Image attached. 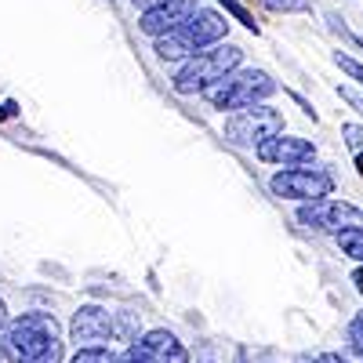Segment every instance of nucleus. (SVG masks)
Wrapping results in <instances>:
<instances>
[{
	"label": "nucleus",
	"instance_id": "1",
	"mask_svg": "<svg viewBox=\"0 0 363 363\" xmlns=\"http://www.w3.org/2000/svg\"><path fill=\"white\" fill-rule=\"evenodd\" d=\"M229 33V22L218 15V11H211V8H196V15L189 22H182L174 33L167 37H157L153 51L160 62H186V58H193L196 51L211 48V44H222Z\"/></svg>",
	"mask_w": 363,
	"mask_h": 363
},
{
	"label": "nucleus",
	"instance_id": "2",
	"mask_svg": "<svg viewBox=\"0 0 363 363\" xmlns=\"http://www.w3.org/2000/svg\"><path fill=\"white\" fill-rule=\"evenodd\" d=\"M244 62V48H236L229 40L211 44L203 51H196L193 58H186V66L174 73V91L178 95H203L211 84H218L225 73L240 69Z\"/></svg>",
	"mask_w": 363,
	"mask_h": 363
},
{
	"label": "nucleus",
	"instance_id": "3",
	"mask_svg": "<svg viewBox=\"0 0 363 363\" xmlns=\"http://www.w3.org/2000/svg\"><path fill=\"white\" fill-rule=\"evenodd\" d=\"M269 95H277V80H272L265 69H233L218 84H211L203 91V99L215 109H222V113H236V109L258 106Z\"/></svg>",
	"mask_w": 363,
	"mask_h": 363
},
{
	"label": "nucleus",
	"instance_id": "4",
	"mask_svg": "<svg viewBox=\"0 0 363 363\" xmlns=\"http://www.w3.org/2000/svg\"><path fill=\"white\" fill-rule=\"evenodd\" d=\"M58 338H62V327H58L55 313H40V309L8 320V327L0 330V342H4L11 363H26V359L40 356Z\"/></svg>",
	"mask_w": 363,
	"mask_h": 363
},
{
	"label": "nucleus",
	"instance_id": "5",
	"mask_svg": "<svg viewBox=\"0 0 363 363\" xmlns=\"http://www.w3.org/2000/svg\"><path fill=\"white\" fill-rule=\"evenodd\" d=\"M269 189L272 196L280 200H298V203H309V200H323L335 193V174L323 171V167H284L280 174L269 178Z\"/></svg>",
	"mask_w": 363,
	"mask_h": 363
},
{
	"label": "nucleus",
	"instance_id": "6",
	"mask_svg": "<svg viewBox=\"0 0 363 363\" xmlns=\"http://www.w3.org/2000/svg\"><path fill=\"white\" fill-rule=\"evenodd\" d=\"M280 131H284L280 109H272V106H265V102L247 106V109H236V113H229V120H225V138H229L233 145H255V149H258L265 138L280 135Z\"/></svg>",
	"mask_w": 363,
	"mask_h": 363
},
{
	"label": "nucleus",
	"instance_id": "7",
	"mask_svg": "<svg viewBox=\"0 0 363 363\" xmlns=\"http://www.w3.org/2000/svg\"><path fill=\"white\" fill-rule=\"evenodd\" d=\"M298 222L306 225V229H316V233H330V236H338L345 229H359L363 225V211L345 203V200H309V203H301L298 207Z\"/></svg>",
	"mask_w": 363,
	"mask_h": 363
},
{
	"label": "nucleus",
	"instance_id": "8",
	"mask_svg": "<svg viewBox=\"0 0 363 363\" xmlns=\"http://www.w3.org/2000/svg\"><path fill=\"white\" fill-rule=\"evenodd\" d=\"M69 338L80 345H109L116 338V323L113 313L102 306H80L69 320Z\"/></svg>",
	"mask_w": 363,
	"mask_h": 363
},
{
	"label": "nucleus",
	"instance_id": "9",
	"mask_svg": "<svg viewBox=\"0 0 363 363\" xmlns=\"http://www.w3.org/2000/svg\"><path fill=\"white\" fill-rule=\"evenodd\" d=\"M258 160L265 164H280V167H301V164H313L316 160V145L309 138H298V135H272L258 145Z\"/></svg>",
	"mask_w": 363,
	"mask_h": 363
},
{
	"label": "nucleus",
	"instance_id": "10",
	"mask_svg": "<svg viewBox=\"0 0 363 363\" xmlns=\"http://www.w3.org/2000/svg\"><path fill=\"white\" fill-rule=\"evenodd\" d=\"M196 0H160L157 8H149V11H142V22H138V29L145 37H167V33H174V29L182 26V22H189L193 15H196Z\"/></svg>",
	"mask_w": 363,
	"mask_h": 363
},
{
	"label": "nucleus",
	"instance_id": "11",
	"mask_svg": "<svg viewBox=\"0 0 363 363\" xmlns=\"http://www.w3.org/2000/svg\"><path fill=\"white\" fill-rule=\"evenodd\" d=\"M138 349L145 356V363H189V352L171 330H149L138 338Z\"/></svg>",
	"mask_w": 363,
	"mask_h": 363
},
{
	"label": "nucleus",
	"instance_id": "12",
	"mask_svg": "<svg viewBox=\"0 0 363 363\" xmlns=\"http://www.w3.org/2000/svg\"><path fill=\"white\" fill-rule=\"evenodd\" d=\"M335 240H338V251H342L345 258H352V262L363 265V225H359V229H345V233H338Z\"/></svg>",
	"mask_w": 363,
	"mask_h": 363
},
{
	"label": "nucleus",
	"instance_id": "13",
	"mask_svg": "<svg viewBox=\"0 0 363 363\" xmlns=\"http://www.w3.org/2000/svg\"><path fill=\"white\" fill-rule=\"evenodd\" d=\"M69 363H116V356L109 345H80Z\"/></svg>",
	"mask_w": 363,
	"mask_h": 363
},
{
	"label": "nucleus",
	"instance_id": "14",
	"mask_svg": "<svg viewBox=\"0 0 363 363\" xmlns=\"http://www.w3.org/2000/svg\"><path fill=\"white\" fill-rule=\"evenodd\" d=\"M258 4L277 11V15H306V11H313V0H258Z\"/></svg>",
	"mask_w": 363,
	"mask_h": 363
},
{
	"label": "nucleus",
	"instance_id": "15",
	"mask_svg": "<svg viewBox=\"0 0 363 363\" xmlns=\"http://www.w3.org/2000/svg\"><path fill=\"white\" fill-rule=\"evenodd\" d=\"M218 4L225 8V15H233L240 26H244V29H251V33H258V22H255V15L244 8V4H240V0H218Z\"/></svg>",
	"mask_w": 363,
	"mask_h": 363
},
{
	"label": "nucleus",
	"instance_id": "16",
	"mask_svg": "<svg viewBox=\"0 0 363 363\" xmlns=\"http://www.w3.org/2000/svg\"><path fill=\"white\" fill-rule=\"evenodd\" d=\"M349 349H352L356 356H363V313H356V316L349 320Z\"/></svg>",
	"mask_w": 363,
	"mask_h": 363
},
{
	"label": "nucleus",
	"instance_id": "17",
	"mask_svg": "<svg viewBox=\"0 0 363 363\" xmlns=\"http://www.w3.org/2000/svg\"><path fill=\"white\" fill-rule=\"evenodd\" d=\"M62 356H66V342L58 338V342H51L40 356H33V359H26V363H62Z\"/></svg>",
	"mask_w": 363,
	"mask_h": 363
},
{
	"label": "nucleus",
	"instance_id": "18",
	"mask_svg": "<svg viewBox=\"0 0 363 363\" xmlns=\"http://www.w3.org/2000/svg\"><path fill=\"white\" fill-rule=\"evenodd\" d=\"M342 138H345V145L352 149V153H363V128L359 124H345L342 128Z\"/></svg>",
	"mask_w": 363,
	"mask_h": 363
},
{
	"label": "nucleus",
	"instance_id": "19",
	"mask_svg": "<svg viewBox=\"0 0 363 363\" xmlns=\"http://www.w3.org/2000/svg\"><path fill=\"white\" fill-rule=\"evenodd\" d=\"M116 363H145V356H142V349H138V342H131L124 352L116 356Z\"/></svg>",
	"mask_w": 363,
	"mask_h": 363
},
{
	"label": "nucleus",
	"instance_id": "20",
	"mask_svg": "<svg viewBox=\"0 0 363 363\" xmlns=\"http://www.w3.org/2000/svg\"><path fill=\"white\" fill-rule=\"evenodd\" d=\"M313 363H349V359H345L342 352H320V356H316Z\"/></svg>",
	"mask_w": 363,
	"mask_h": 363
},
{
	"label": "nucleus",
	"instance_id": "21",
	"mask_svg": "<svg viewBox=\"0 0 363 363\" xmlns=\"http://www.w3.org/2000/svg\"><path fill=\"white\" fill-rule=\"evenodd\" d=\"M131 4H135L138 11H149V8H157V4H160V0H131Z\"/></svg>",
	"mask_w": 363,
	"mask_h": 363
},
{
	"label": "nucleus",
	"instance_id": "22",
	"mask_svg": "<svg viewBox=\"0 0 363 363\" xmlns=\"http://www.w3.org/2000/svg\"><path fill=\"white\" fill-rule=\"evenodd\" d=\"M8 320H11V316H8V306H4V298H0V330L8 327Z\"/></svg>",
	"mask_w": 363,
	"mask_h": 363
},
{
	"label": "nucleus",
	"instance_id": "23",
	"mask_svg": "<svg viewBox=\"0 0 363 363\" xmlns=\"http://www.w3.org/2000/svg\"><path fill=\"white\" fill-rule=\"evenodd\" d=\"M352 284H356V291H359V294H363V265H359V269H356V272H352Z\"/></svg>",
	"mask_w": 363,
	"mask_h": 363
},
{
	"label": "nucleus",
	"instance_id": "24",
	"mask_svg": "<svg viewBox=\"0 0 363 363\" xmlns=\"http://www.w3.org/2000/svg\"><path fill=\"white\" fill-rule=\"evenodd\" d=\"M0 363H11V356H8V349H4V342H0Z\"/></svg>",
	"mask_w": 363,
	"mask_h": 363
},
{
	"label": "nucleus",
	"instance_id": "25",
	"mask_svg": "<svg viewBox=\"0 0 363 363\" xmlns=\"http://www.w3.org/2000/svg\"><path fill=\"white\" fill-rule=\"evenodd\" d=\"M356 171H359V178H363V153H356Z\"/></svg>",
	"mask_w": 363,
	"mask_h": 363
},
{
	"label": "nucleus",
	"instance_id": "26",
	"mask_svg": "<svg viewBox=\"0 0 363 363\" xmlns=\"http://www.w3.org/2000/svg\"><path fill=\"white\" fill-rule=\"evenodd\" d=\"M240 363H244V359H240Z\"/></svg>",
	"mask_w": 363,
	"mask_h": 363
}]
</instances>
